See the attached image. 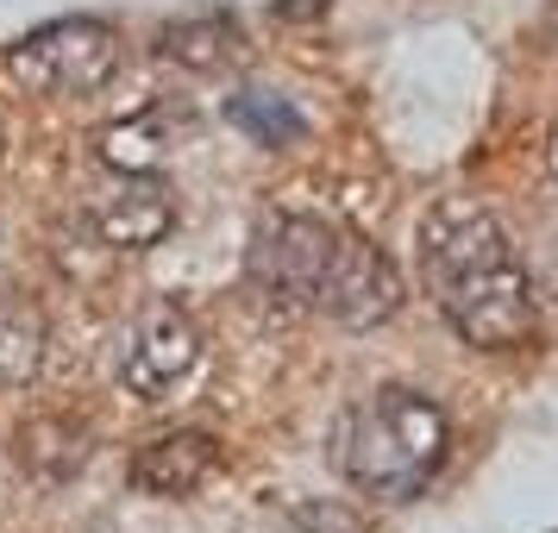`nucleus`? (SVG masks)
Returning <instances> with one entry per match:
<instances>
[{
	"mask_svg": "<svg viewBox=\"0 0 558 533\" xmlns=\"http://www.w3.org/2000/svg\"><path fill=\"white\" fill-rule=\"evenodd\" d=\"M232 26L227 20H214V13H202V20H177V26L157 32V51L170 57V63H189V70H214V63H227L232 57Z\"/></svg>",
	"mask_w": 558,
	"mask_h": 533,
	"instance_id": "13",
	"label": "nucleus"
},
{
	"mask_svg": "<svg viewBox=\"0 0 558 533\" xmlns=\"http://www.w3.org/2000/svg\"><path fill=\"white\" fill-rule=\"evenodd\" d=\"M214 464H220V439L202 427H177L163 433V439H145L138 452H132V489L138 496H189V489H202L214 477Z\"/></svg>",
	"mask_w": 558,
	"mask_h": 533,
	"instance_id": "8",
	"label": "nucleus"
},
{
	"mask_svg": "<svg viewBox=\"0 0 558 533\" xmlns=\"http://www.w3.org/2000/svg\"><path fill=\"white\" fill-rule=\"evenodd\" d=\"M120 63V38L101 20H57L7 51V70L32 95H95Z\"/></svg>",
	"mask_w": 558,
	"mask_h": 533,
	"instance_id": "3",
	"label": "nucleus"
},
{
	"mask_svg": "<svg viewBox=\"0 0 558 533\" xmlns=\"http://www.w3.org/2000/svg\"><path fill=\"white\" fill-rule=\"evenodd\" d=\"M546 170H553V182H558V132H553V145H546Z\"/></svg>",
	"mask_w": 558,
	"mask_h": 533,
	"instance_id": "15",
	"label": "nucleus"
},
{
	"mask_svg": "<svg viewBox=\"0 0 558 533\" xmlns=\"http://www.w3.org/2000/svg\"><path fill=\"white\" fill-rule=\"evenodd\" d=\"M332 239H339V227L320 220V214H270L252 232L245 270H252V282H264V295H277L289 307H314L320 270H327V257H332Z\"/></svg>",
	"mask_w": 558,
	"mask_h": 533,
	"instance_id": "6",
	"label": "nucleus"
},
{
	"mask_svg": "<svg viewBox=\"0 0 558 533\" xmlns=\"http://www.w3.org/2000/svg\"><path fill=\"white\" fill-rule=\"evenodd\" d=\"M0 152H7V126H0Z\"/></svg>",
	"mask_w": 558,
	"mask_h": 533,
	"instance_id": "17",
	"label": "nucleus"
},
{
	"mask_svg": "<svg viewBox=\"0 0 558 533\" xmlns=\"http://www.w3.org/2000/svg\"><path fill=\"white\" fill-rule=\"evenodd\" d=\"M421 282L439 320L477 352H514L539 320L527 264L514 257L496 214L464 195H446L421 220Z\"/></svg>",
	"mask_w": 558,
	"mask_h": 533,
	"instance_id": "1",
	"label": "nucleus"
},
{
	"mask_svg": "<svg viewBox=\"0 0 558 533\" xmlns=\"http://www.w3.org/2000/svg\"><path fill=\"white\" fill-rule=\"evenodd\" d=\"M446 446H452V427H446L439 402H427L421 389H402V383H383L332 421L327 458L357 496L408 502L439 477Z\"/></svg>",
	"mask_w": 558,
	"mask_h": 533,
	"instance_id": "2",
	"label": "nucleus"
},
{
	"mask_svg": "<svg viewBox=\"0 0 558 533\" xmlns=\"http://www.w3.org/2000/svg\"><path fill=\"white\" fill-rule=\"evenodd\" d=\"M195 371H202V332H195V320L177 302L138 307L126 339H120V358H113L120 389L138 396V402H177Z\"/></svg>",
	"mask_w": 558,
	"mask_h": 533,
	"instance_id": "4",
	"label": "nucleus"
},
{
	"mask_svg": "<svg viewBox=\"0 0 558 533\" xmlns=\"http://www.w3.org/2000/svg\"><path fill=\"white\" fill-rule=\"evenodd\" d=\"M45 346H51V327L38 302L20 289H0V389H26L45 371Z\"/></svg>",
	"mask_w": 558,
	"mask_h": 533,
	"instance_id": "9",
	"label": "nucleus"
},
{
	"mask_svg": "<svg viewBox=\"0 0 558 533\" xmlns=\"http://www.w3.org/2000/svg\"><path fill=\"white\" fill-rule=\"evenodd\" d=\"M402 302H408V282H402V270L383 257V245H371V239H357V232L339 227L327 270H320V289H314V307H320L327 320H339V327L364 332V327L396 320Z\"/></svg>",
	"mask_w": 558,
	"mask_h": 533,
	"instance_id": "5",
	"label": "nucleus"
},
{
	"mask_svg": "<svg viewBox=\"0 0 558 533\" xmlns=\"http://www.w3.org/2000/svg\"><path fill=\"white\" fill-rule=\"evenodd\" d=\"M320 7H327V0H282V13H289V20H302V13H320Z\"/></svg>",
	"mask_w": 558,
	"mask_h": 533,
	"instance_id": "14",
	"label": "nucleus"
},
{
	"mask_svg": "<svg viewBox=\"0 0 558 533\" xmlns=\"http://www.w3.org/2000/svg\"><path fill=\"white\" fill-rule=\"evenodd\" d=\"M553 51H558V20H553Z\"/></svg>",
	"mask_w": 558,
	"mask_h": 533,
	"instance_id": "16",
	"label": "nucleus"
},
{
	"mask_svg": "<svg viewBox=\"0 0 558 533\" xmlns=\"http://www.w3.org/2000/svg\"><path fill=\"white\" fill-rule=\"evenodd\" d=\"M20 458H26V464H32L45 483H63V477H76V471H82L88 446H82V427H76V421L45 414V421H32V427L20 433Z\"/></svg>",
	"mask_w": 558,
	"mask_h": 533,
	"instance_id": "12",
	"label": "nucleus"
},
{
	"mask_svg": "<svg viewBox=\"0 0 558 533\" xmlns=\"http://www.w3.org/2000/svg\"><path fill=\"white\" fill-rule=\"evenodd\" d=\"M227 120L245 132V138H257L264 152H289V145L307 132L302 107L282 101V95H270V88H239V95L227 101Z\"/></svg>",
	"mask_w": 558,
	"mask_h": 533,
	"instance_id": "11",
	"label": "nucleus"
},
{
	"mask_svg": "<svg viewBox=\"0 0 558 533\" xmlns=\"http://www.w3.org/2000/svg\"><path fill=\"white\" fill-rule=\"evenodd\" d=\"M170 227H177V195L151 170H138V177L113 170V182L88 195V232L107 252H151V245H163Z\"/></svg>",
	"mask_w": 558,
	"mask_h": 533,
	"instance_id": "7",
	"label": "nucleus"
},
{
	"mask_svg": "<svg viewBox=\"0 0 558 533\" xmlns=\"http://www.w3.org/2000/svg\"><path fill=\"white\" fill-rule=\"evenodd\" d=\"M95 152H101L107 170H157L163 163V152H170V120L157 113V107H145V113H132V120H113V126L95 138Z\"/></svg>",
	"mask_w": 558,
	"mask_h": 533,
	"instance_id": "10",
	"label": "nucleus"
}]
</instances>
